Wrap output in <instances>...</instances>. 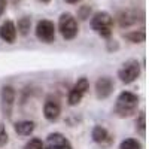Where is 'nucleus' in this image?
I'll return each instance as SVG.
<instances>
[{"mask_svg":"<svg viewBox=\"0 0 149 149\" xmlns=\"http://www.w3.org/2000/svg\"><path fill=\"white\" fill-rule=\"evenodd\" d=\"M36 128V124L33 121H18L14 124V131L21 136V137H27L30 136Z\"/></svg>","mask_w":149,"mask_h":149,"instance_id":"nucleus-14","label":"nucleus"},{"mask_svg":"<svg viewBox=\"0 0 149 149\" xmlns=\"http://www.w3.org/2000/svg\"><path fill=\"white\" fill-rule=\"evenodd\" d=\"M118 48H119V45H118L116 40H109L107 42V49H109V51H112V49H115V51H116Z\"/></svg>","mask_w":149,"mask_h":149,"instance_id":"nucleus-22","label":"nucleus"},{"mask_svg":"<svg viewBox=\"0 0 149 149\" xmlns=\"http://www.w3.org/2000/svg\"><path fill=\"white\" fill-rule=\"evenodd\" d=\"M139 103H140V97L136 93L122 91L116 97V102H115V106H113V115L121 118V119L131 118L136 112H137Z\"/></svg>","mask_w":149,"mask_h":149,"instance_id":"nucleus-1","label":"nucleus"},{"mask_svg":"<svg viewBox=\"0 0 149 149\" xmlns=\"http://www.w3.org/2000/svg\"><path fill=\"white\" fill-rule=\"evenodd\" d=\"M139 76H140V64H139V61L134 60V58L127 60L118 70L119 81L122 84H125V85H130V84L136 82L139 79Z\"/></svg>","mask_w":149,"mask_h":149,"instance_id":"nucleus-4","label":"nucleus"},{"mask_svg":"<svg viewBox=\"0 0 149 149\" xmlns=\"http://www.w3.org/2000/svg\"><path fill=\"white\" fill-rule=\"evenodd\" d=\"M39 2H42V3H49L51 0H39Z\"/></svg>","mask_w":149,"mask_h":149,"instance_id":"nucleus-25","label":"nucleus"},{"mask_svg":"<svg viewBox=\"0 0 149 149\" xmlns=\"http://www.w3.org/2000/svg\"><path fill=\"white\" fill-rule=\"evenodd\" d=\"M136 131L140 137H145L146 136V112L140 110L137 118H136Z\"/></svg>","mask_w":149,"mask_h":149,"instance_id":"nucleus-17","label":"nucleus"},{"mask_svg":"<svg viewBox=\"0 0 149 149\" xmlns=\"http://www.w3.org/2000/svg\"><path fill=\"white\" fill-rule=\"evenodd\" d=\"M58 31L66 40H73L79 33V26L78 21L70 12H64L58 18Z\"/></svg>","mask_w":149,"mask_h":149,"instance_id":"nucleus-3","label":"nucleus"},{"mask_svg":"<svg viewBox=\"0 0 149 149\" xmlns=\"http://www.w3.org/2000/svg\"><path fill=\"white\" fill-rule=\"evenodd\" d=\"M91 139H93L94 143H97L98 146H102L104 149L110 148L112 145H113V142H115V137L103 125H94L93 127V130H91Z\"/></svg>","mask_w":149,"mask_h":149,"instance_id":"nucleus-11","label":"nucleus"},{"mask_svg":"<svg viewBox=\"0 0 149 149\" xmlns=\"http://www.w3.org/2000/svg\"><path fill=\"white\" fill-rule=\"evenodd\" d=\"M15 27H17V33H19L21 36H27L30 33V29H31V18L30 17H21Z\"/></svg>","mask_w":149,"mask_h":149,"instance_id":"nucleus-15","label":"nucleus"},{"mask_svg":"<svg viewBox=\"0 0 149 149\" xmlns=\"http://www.w3.org/2000/svg\"><path fill=\"white\" fill-rule=\"evenodd\" d=\"M36 37L39 39L42 43H52L55 40V26L52 21L49 19H40L36 24Z\"/></svg>","mask_w":149,"mask_h":149,"instance_id":"nucleus-7","label":"nucleus"},{"mask_svg":"<svg viewBox=\"0 0 149 149\" xmlns=\"http://www.w3.org/2000/svg\"><path fill=\"white\" fill-rule=\"evenodd\" d=\"M24 149H43V142L39 137H33L24 145Z\"/></svg>","mask_w":149,"mask_h":149,"instance_id":"nucleus-19","label":"nucleus"},{"mask_svg":"<svg viewBox=\"0 0 149 149\" xmlns=\"http://www.w3.org/2000/svg\"><path fill=\"white\" fill-rule=\"evenodd\" d=\"M6 6H8V0H0V18H2V15L5 14Z\"/></svg>","mask_w":149,"mask_h":149,"instance_id":"nucleus-23","label":"nucleus"},{"mask_svg":"<svg viewBox=\"0 0 149 149\" xmlns=\"http://www.w3.org/2000/svg\"><path fill=\"white\" fill-rule=\"evenodd\" d=\"M15 90L10 85H5L2 91H0V109L2 113L6 119L12 118V112H14V106H15Z\"/></svg>","mask_w":149,"mask_h":149,"instance_id":"nucleus-5","label":"nucleus"},{"mask_svg":"<svg viewBox=\"0 0 149 149\" xmlns=\"http://www.w3.org/2000/svg\"><path fill=\"white\" fill-rule=\"evenodd\" d=\"M116 19H118V24L119 27L122 29H128L134 24H137L142 18L139 17V12L134 10V9H125V10H121L119 14L116 15Z\"/></svg>","mask_w":149,"mask_h":149,"instance_id":"nucleus-12","label":"nucleus"},{"mask_svg":"<svg viewBox=\"0 0 149 149\" xmlns=\"http://www.w3.org/2000/svg\"><path fill=\"white\" fill-rule=\"evenodd\" d=\"M61 115V102L54 94H49L43 103V116L49 122H55Z\"/></svg>","mask_w":149,"mask_h":149,"instance_id":"nucleus-8","label":"nucleus"},{"mask_svg":"<svg viewBox=\"0 0 149 149\" xmlns=\"http://www.w3.org/2000/svg\"><path fill=\"white\" fill-rule=\"evenodd\" d=\"M17 27H15V22L10 21V19H6L2 26H0V39L3 42L12 45L15 43L17 40Z\"/></svg>","mask_w":149,"mask_h":149,"instance_id":"nucleus-13","label":"nucleus"},{"mask_svg":"<svg viewBox=\"0 0 149 149\" xmlns=\"http://www.w3.org/2000/svg\"><path fill=\"white\" fill-rule=\"evenodd\" d=\"M118 149H143V146H142V143L137 139L128 137V139H124L119 143V148Z\"/></svg>","mask_w":149,"mask_h":149,"instance_id":"nucleus-18","label":"nucleus"},{"mask_svg":"<svg viewBox=\"0 0 149 149\" xmlns=\"http://www.w3.org/2000/svg\"><path fill=\"white\" fill-rule=\"evenodd\" d=\"M124 37L131 43H143L146 39V33H145V30H133V31L125 33Z\"/></svg>","mask_w":149,"mask_h":149,"instance_id":"nucleus-16","label":"nucleus"},{"mask_svg":"<svg viewBox=\"0 0 149 149\" xmlns=\"http://www.w3.org/2000/svg\"><path fill=\"white\" fill-rule=\"evenodd\" d=\"M66 3H70V5H74V3H79V2H82V0H64Z\"/></svg>","mask_w":149,"mask_h":149,"instance_id":"nucleus-24","label":"nucleus"},{"mask_svg":"<svg viewBox=\"0 0 149 149\" xmlns=\"http://www.w3.org/2000/svg\"><path fill=\"white\" fill-rule=\"evenodd\" d=\"M43 149H73L70 140L63 133H49L43 142Z\"/></svg>","mask_w":149,"mask_h":149,"instance_id":"nucleus-10","label":"nucleus"},{"mask_svg":"<svg viewBox=\"0 0 149 149\" xmlns=\"http://www.w3.org/2000/svg\"><path fill=\"white\" fill-rule=\"evenodd\" d=\"M90 15H91V6L84 5V6H81V8L78 9V18H81L82 21L88 19V18H90Z\"/></svg>","mask_w":149,"mask_h":149,"instance_id":"nucleus-21","label":"nucleus"},{"mask_svg":"<svg viewBox=\"0 0 149 149\" xmlns=\"http://www.w3.org/2000/svg\"><path fill=\"white\" fill-rule=\"evenodd\" d=\"M9 143V134L6 131V125L3 122H0V148H3Z\"/></svg>","mask_w":149,"mask_h":149,"instance_id":"nucleus-20","label":"nucleus"},{"mask_svg":"<svg viewBox=\"0 0 149 149\" xmlns=\"http://www.w3.org/2000/svg\"><path fill=\"white\" fill-rule=\"evenodd\" d=\"M115 90V81L113 78L110 76H100L97 81H95V85H94V93H95V97L98 100H106L112 95Z\"/></svg>","mask_w":149,"mask_h":149,"instance_id":"nucleus-9","label":"nucleus"},{"mask_svg":"<svg viewBox=\"0 0 149 149\" xmlns=\"http://www.w3.org/2000/svg\"><path fill=\"white\" fill-rule=\"evenodd\" d=\"M91 29L98 34L104 37V39H110L112 31H113V17L106 10H98L91 17Z\"/></svg>","mask_w":149,"mask_h":149,"instance_id":"nucleus-2","label":"nucleus"},{"mask_svg":"<svg viewBox=\"0 0 149 149\" xmlns=\"http://www.w3.org/2000/svg\"><path fill=\"white\" fill-rule=\"evenodd\" d=\"M90 90V81L88 78H79L76 82H74V85L72 86V90L67 95V103L69 106H78L81 102H82V98L84 95L86 94V91Z\"/></svg>","mask_w":149,"mask_h":149,"instance_id":"nucleus-6","label":"nucleus"}]
</instances>
